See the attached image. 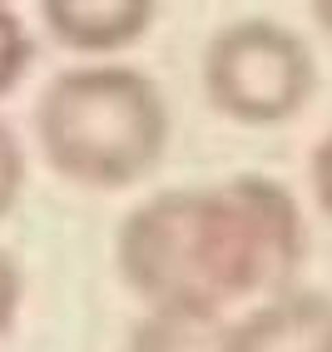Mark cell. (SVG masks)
<instances>
[{"mask_svg":"<svg viewBox=\"0 0 332 352\" xmlns=\"http://www.w3.org/2000/svg\"><path fill=\"white\" fill-rule=\"evenodd\" d=\"M35 139L60 179L80 189H129L169 149V104L134 65H75L35 100Z\"/></svg>","mask_w":332,"mask_h":352,"instance_id":"6da1fadb","label":"cell"},{"mask_svg":"<svg viewBox=\"0 0 332 352\" xmlns=\"http://www.w3.org/2000/svg\"><path fill=\"white\" fill-rule=\"evenodd\" d=\"M208 204V283L213 302L288 293L302 268L307 228L293 194L268 174H239L203 189Z\"/></svg>","mask_w":332,"mask_h":352,"instance_id":"7a4b0ae2","label":"cell"},{"mask_svg":"<svg viewBox=\"0 0 332 352\" xmlns=\"http://www.w3.org/2000/svg\"><path fill=\"white\" fill-rule=\"evenodd\" d=\"M318 89V60L307 40L278 20H233L203 50V95L233 124L268 129L302 114Z\"/></svg>","mask_w":332,"mask_h":352,"instance_id":"3957f363","label":"cell"},{"mask_svg":"<svg viewBox=\"0 0 332 352\" xmlns=\"http://www.w3.org/2000/svg\"><path fill=\"white\" fill-rule=\"evenodd\" d=\"M228 352H332V298L288 288L228 322Z\"/></svg>","mask_w":332,"mask_h":352,"instance_id":"277c9868","label":"cell"},{"mask_svg":"<svg viewBox=\"0 0 332 352\" xmlns=\"http://www.w3.org/2000/svg\"><path fill=\"white\" fill-rule=\"evenodd\" d=\"M159 6L154 0H45L40 20L55 45L80 55H114L144 40L154 25Z\"/></svg>","mask_w":332,"mask_h":352,"instance_id":"5b68a950","label":"cell"},{"mask_svg":"<svg viewBox=\"0 0 332 352\" xmlns=\"http://www.w3.org/2000/svg\"><path fill=\"white\" fill-rule=\"evenodd\" d=\"M124 352H228V318L199 308H149L129 327Z\"/></svg>","mask_w":332,"mask_h":352,"instance_id":"8992f818","label":"cell"},{"mask_svg":"<svg viewBox=\"0 0 332 352\" xmlns=\"http://www.w3.org/2000/svg\"><path fill=\"white\" fill-rule=\"evenodd\" d=\"M30 60H35V40L25 30V20L10 6H0V95H10V89L25 80Z\"/></svg>","mask_w":332,"mask_h":352,"instance_id":"52a82bcc","label":"cell"},{"mask_svg":"<svg viewBox=\"0 0 332 352\" xmlns=\"http://www.w3.org/2000/svg\"><path fill=\"white\" fill-rule=\"evenodd\" d=\"M20 189H25V149H20L15 129L0 120V219L15 208Z\"/></svg>","mask_w":332,"mask_h":352,"instance_id":"ba28073f","label":"cell"},{"mask_svg":"<svg viewBox=\"0 0 332 352\" xmlns=\"http://www.w3.org/2000/svg\"><path fill=\"white\" fill-rule=\"evenodd\" d=\"M20 298H25V278H20V263L0 248V338L15 327L20 318Z\"/></svg>","mask_w":332,"mask_h":352,"instance_id":"9c48e42d","label":"cell"},{"mask_svg":"<svg viewBox=\"0 0 332 352\" xmlns=\"http://www.w3.org/2000/svg\"><path fill=\"white\" fill-rule=\"evenodd\" d=\"M307 174H313L318 208L332 219V134H327V139H318V149H313V164H307Z\"/></svg>","mask_w":332,"mask_h":352,"instance_id":"30bf717a","label":"cell"},{"mask_svg":"<svg viewBox=\"0 0 332 352\" xmlns=\"http://www.w3.org/2000/svg\"><path fill=\"white\" fill-rule=\"evenodd\" d=\"M313 20H318V25L332 35V0H318V6H313Z\"/></svg>","mask_w":332,"mask_h":352,"instance_id":"8fae6325","label":"cell"}]
</instances>
